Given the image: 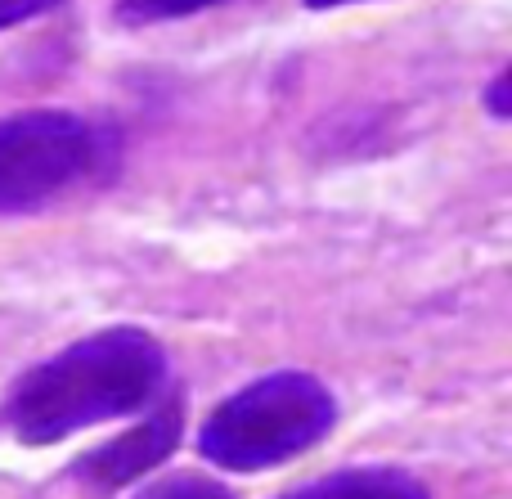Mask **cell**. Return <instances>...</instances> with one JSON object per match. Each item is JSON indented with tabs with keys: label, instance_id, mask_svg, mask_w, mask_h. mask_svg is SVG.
<instances>
[{
	"label": "cell",
	"instance_id": "cell-4",
	"mask_svg": "<svg viewBox=\"0 0 512 499\" xmlns=\"http://www.w3.org/2000/svg\"><path fill=\"white\" fill-rule=\"evenodd\" d=\"M180 428H185V410H180V396L171 392V396H162L158 410H153L140 428L108 441V446H99V450H90L86 459H77L72 473H77L81 482H90L95 491H117V486L144 477L149 468H158L162 459L180 446Z\"/></svg>",
	"mask_w": 512,
	"mask_h": 499
},
{
	"label": "cell",
	"instance_id": "cell-7",
	"mask_svg": "<svg viewBox=\"0 0 512 499\" xmlns=\"http://www.w3.org/2000/svg\"><path fill=\"white\" fill-rule=\"evenodd\" d=\"M135 499H234V495H230V486L216 482V477L171 473V477H158L153 486H144Z\"/></svg>",
	"mask_w": 512,
	"mask_h": 499
},
{
	"label": "cell",
	"instance_id": "cell-10",
	"mask_svg": "<svg viewBox=\"0 0 512 499\" xmlns=\"http://www.w3.org/2000/svg\"><path fill=\"white\" fill-rule=\"evenodd\" d=\"M310 9H342V5H360V0H306Z\"/></svg>",
	"mask_w": 512,
	"mask_h": 499
},
{
	"label": "cell",
	"instance_id": "cell-5",
	"mask_svg": "<svg viewBox=\"0 0 512 499\" xmlns=\"http://www.w3.org/2000/svg\"><path fill=\"white\" fill-rule=\"evenodd\" d=\"M283 499H432L427 486L418 482L405 468H387V464H369V468H342L328 473L310 486H297Z\"/></svg>",
	"mask_w": 512,
	"mask_h": 499
},
{
	"label": "cell",
	"instance_id": "cell-8",
	"mask_svg": "<svg viewBox=\"0 0 512 499\" xmlns=\"http://www.w3.org/2000/svg\"><path fill=\"white\" fill-rule=\"evenodd\" d=\"M59 5L63 0H0V32L27 23V18H36V14H50V9H59Z\"/></svg>",
	"mask_w": 512,
	"mask_h": 499
},
{
	"label": "cell",
	"instance_id": "cell-1",
	"mask_svg": "<svg viewBox=\"0 0 512 499\" xmlns=\"http://www.w3.org/2000/svg\"><path fill=\"white\" fill-rule=\"evenodd\" d=\"M167 392V351L144 329H104L32 365L9 387L0 419L23 446H50L81 428L149 410Z\"/></svg>",
	"mask_w": 512,
	"mask_h": 499
},
{
	"label": "cell",
	"instance_id": "cell-6",
	"mask_svg": "<svg viewBox=\"0 0 512 499\" xmlns=\"http://www.w3.org/2000/svg\"><path fill=\"white\" fill-rule=\"evenodd\" d=\"M225 0H117V18L126 27H149V23H171V18H189L216 9Z\"/></svg>",
	"mask_w": 512,
	"mask_h": 499
},
{
	"label": "cell",
	"instance_id": "cell-9",
	"mask_svg": "<svg viewBox=\"0 0 512 499\" xmlns=\"http://www.w3.org/2000/svg\"><path fill=\"white\" fill-rule=\"evenodd\" d=\"M508 86H512V77L508 72H499L495 81H490V95H486V104H490V113L499 117V122H504V117L512 113V99H508Z\"/></svg>",
	"mask_w": 512,
	"mask_h": 499
},
{
	"label": "cell",
	"instance_id": "cell-2",
	"mask_svg": "<svg viewBox=\"0 0 512 499\" xmlns=\"http://www.w3.org/2000/svg\"><path fill=\"white\" fill-rule=\"evenodd\" d=\"M337 401L315 374L283 369L256 378L230 401H221L198 428V450L225 473H261L288 464L328 437Z\"/></svg>",
	"mask_w": 512,
	"mask_h": 499
},
{
	"label": "cell",
	"instance_id": "cell-3",
	"mask_svg": "<svg viewBox=\"0 0 512 499\" xmlns=\"http://www.w3.org/2000/svg\"><path fill=\"white\" fill-rule=\"evenodd\" d=\"M113 158L108 131L63 108L0 117V216H23L95 180Z\"/></svg>",
	"mask_w": 512,
	"mask_h": 499
}]
</instances>
